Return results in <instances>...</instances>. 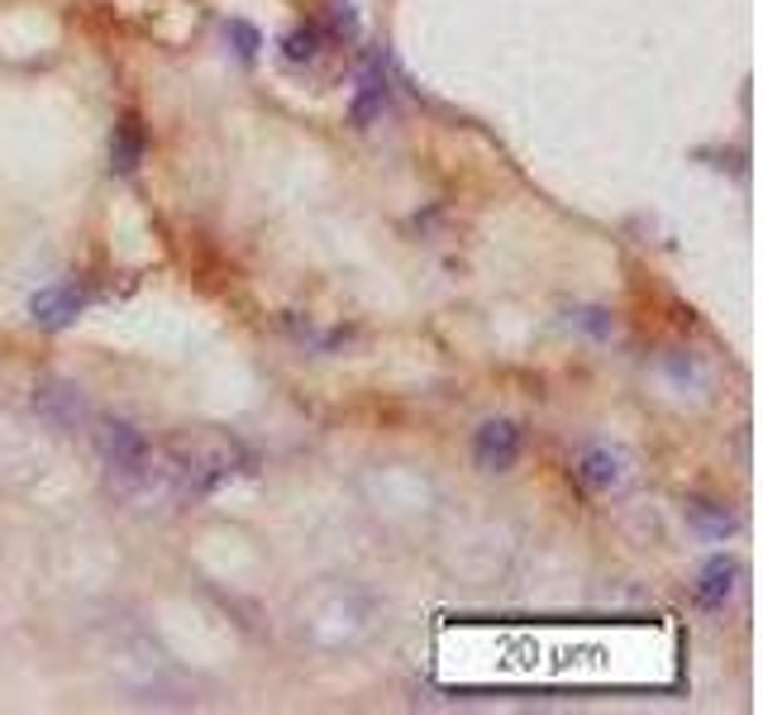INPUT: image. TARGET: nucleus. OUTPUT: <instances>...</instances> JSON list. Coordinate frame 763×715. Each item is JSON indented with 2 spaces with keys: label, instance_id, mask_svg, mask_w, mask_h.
Masks as SVG:
<instances>
[{
  "label": "nucleus",
  "instance_id": "nucleus-1",
  "mask_svg": "<svg viewBox=\"0 0 763 715\" xmlns=\"http://www.w3.org/2000/svg\"><path fill=\"white\" fill-rule=\"evenodd\" d=\"M95 453H101L105 468L120 472V477H149V463H153L149 435L130 420H101L95 425Z\"/></svg>",
  "mask_w": 763,
  "mask_h": 715
},
{
  "label": "nucleus",
  "instance_id": "nucleus-2",
  "mask_svg": "<svg viewBox=\"0 0 763 715\" xmlns=\"http://www.w3.org/2000/svg\"><path fill=\"white\" fill-rule=\"evenodd\" d=\"M520 458V425L516 420H487L472 435V463L482 472H506Z\"/></svg>",
  "mask_w": 763,
  "mask_h": 715
},
{
  "label": "nucleus",
  "instance_id": "nucleus-3",
  "mask_svg": "<svg viewBox=\"0 0 763 715\" xmlns=\"http://www.w3.org/2000/svg\"><path fill=\"white\" fill-rule=\"evenodd\" d=\"M87 310V296L77 292L72 282H58V286H43V292L29 296V320L39 329H68L77 315Z\"/></svg>",
  "mask_w": 763,
  "mask_h": 715
},
{
  "label": "nucleus",
  "instance_id": "nucleus-4",
  "mask_svg": "<svg viewBox=\"0 0 763 715\" xmlns=\"http://www.w3.org/2000/svg\"><path fill=\"white\" fill-rule=\"evenodd\" d=\"M572 477L587 487V491H616L625 482V453L607 449V443H592V449L578 453V463H572Z\"/></svg>",
  "mask_w": 763,
  "mask_h": 715
},
{
  "label": "nucleus",
  "instance_id": "nucleus-5",
  "mask_svg": "<svg viewBox=\"0 0 763 715\" xmlns=\"http://www.w3.org/2000/svg\"><path fill=\"white\" fill-rule=\"evenodd\" d=\"M34 410L43 420H53L58 429H72L77 420H87V396L72 381H43L34 391Z\"/></svg>",
  "mask_w": 763,
  "mask_h": 715
},
{
  "label": "nucleus",
  "instance_id": "nucleus-6",
  "mask_svg": "<svg viewBox=\"0 0 763 715\" xmlns=\"http://www.w3.org/2000/svg\"><path fill=\"white\" fill-rule=\"evenodd\" d=\"M382 105H387V68H382V58H368L358 95H354V124L358 130H368V124L382 115Z\"/></svg>",
  "mask_w": 763,
  "mask_h": 715
},
{
  "label": "nucleus",
  "instance_id": "nucleus-7",
  "mask_svg": "<svg viewBox=\"0 0 763 715\" xmlns=\"http://www.w3.org/2000/svg\"><path fill=\"white\" fill-rule=\"evenodd\" d=\"M735 582H740V563L725 559V553H715V559L702 568L696 596H702V606H725V601L735 596Z\"/></svg>",
  "mask_w": 763,
  "mask_h": 715
},
{
  "label": "nucleus",
  "instance_id": "nucleus-8",
  "mask_svg": "<svg viewBox=\"0 0 763 715\" xmlns=\"http://www.w3.org/2000/svg\"><path fill=\"white\" fill-rule=\"evenodd\" d=\"M143 163V124L134 115H124L115 124V139H110V172L130 177V172Z\"/></svg>",
  "mask_w": 763,
  "mask_h": 715
},
{
  "label": "nucleus",
  "instance_id": "nucleus-9",
  "mask_svg": "<svg viewBox=\"0 0 763 715\" xmlns=\"http://www.w3.org/2000/svg\"><path fill=\"white\" fill-rule=\"evenodd\" d=\"M282 58L296 62V68H301V62H315V58H321V29H315V24H296L292 34L282 39Z\"/></svg>",
  "mask_w": 763,
  "mask_h": 715
},
{
  "label": "nucleus",
  "instance_id": "nucleus-10",
  "mask_svg": "<svg viewBox=\"0 0 763 715\" xmlns=\"http://www.w3.org/2000/svg\"><path fill=\"white\" fill-rule=\"evenodd\" d=\"M688 520H692L706 539H725L730 530H735V520H730L721 505H711V501H692V505H688Z\"/></svg>",
  "mask_w": 763,
  "mask_h": 715
},
{
  "label": "nucleus",
  "instance_id": "nucleus-11",
  "mask_svg": "<svg viewBox=\"0 0 763 715\" xmlns=\"http://www.w3.org/2000/svg\"><path fill=\"white\" fill-rule=\"evenodd\" d=\"M329 29L339 39H358V10H354V0H329Z\"/></svg>",
  "mask_w": 763,
  "mask_h": 715
},
{
  "label": "nucleus",
  "instance_id": "nucleus-12",
  "mask_svg": "<svg viewBox=\"0 0 763 715\" xmlns=\"http://www.w3.org/2000/svg\"><path fill=\"white\" fill-rule=\"evenodd\" d=\"M230 39H234V48H238V58H244V62L258 58L263 34H258V29H253L248 20H230Z\"/></svg>",
  "mask_w": 763,
  "mask_h": 715
},
{
  "label": "nucleus",
  "instance_id": "nucleus-13",
  "mask_svg": "<svg viewBox=\"0 0 763 715\" xmlns=\"http://www.w3.org/2000/svg\"><path fill=\"white\" fill-rule=\"evenodd\" d=\"M582 325L597 334H611V320H601V310H582Z\"/></svg>",
  "mask_w": 763,
  "mask_h": 715
}]
</instances>
